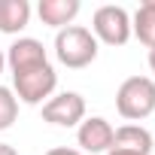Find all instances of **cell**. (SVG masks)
<instances>
[{"instance_id":"cell-1","label":"cell","mask_w":155,"mask_h":155,"mask_svg":"<svg viewBox=\"0 0 155 155\" xmlns=\"http://www.w3.org/2000/svg\"><path fill=\"white\" fill-rule=\"evenodd\" d=\"M55 55H58V61L64 67L82 70L97 58V40L88 28H79V25L61 28L58 37H55Z\"/></svg>"},{"instance_id":"cell-2","label":"cell","mask_w":155,"mask_h":155,"mask_svg":"<svg viewBox=\"0 0 155 155\" xmlns=\"http://www.w3.org/2000/svg\"><path fill=\"white\" fill-rule=\"evenodd\" d=\"M116 110L128 122H140L155 113V79L149 76H131L116 91Z\"/></svg>"},{"instance_id":"cell-3","label":"cell","mask_w":155,"mask_h":155,"mask_svg":"<svg viewBox=\"0 0 155 155\" xmlns=\"http://www.w3.org/2000/svg\"><path fill=\"white\" fill-rule=\"evenodd\" d=\"M12 85H15V97L21 104H43L55 85H58V73L52 64H43V67H34V70H25V73H12Z\"/></svg>"},{"instance_id":"cell-4","label":"cell","mask_w":155,"mask_h":155,"mask_svg":"<svg viewBox=\"0 0 155 155\" xmlns=\"http://www.w3.org/2000/svg\"><path fill=\"white\" fill-rule=\"evenodd\" d=\"M91 34L94 40L107 43V46H125L131 40V15L122 6H101L91 18Z\"/></svg>"},{"instance_id":"cell-5","label":"cell","mask_w":155,"mask_h":155,"mask_svg":"<svg viewBox=\"0 0 155 155\" xmlns=\"http://www.w3.org/2000/svg\"><path fill=\"white\" fill-rule=\"evenodd\" d=\"M43 119L58 128H73L85 119V97L79 91H61L43 104Z\"/></svg>"},{"instance_id":"cell-6","label":"cell","mask_w":155,"mask_h":155,"mask_svg":"<svg viewBox=\"0 0 155 155\" xmlns=\"http://www.w3.org/2000/svg\"><path fill=\"white\" fill-rule=\"evenodd\" d=\"M113 137H116V128L107 119H101V116L82 119L79 131H76V143L82 146V152H110Z\"/></svg>"},{"instance_id":"cell-7","label":"cell","mask_w":155,"mask_h":155,"mask_svg":"<svg viewBox=\"0 0 155 155\" xmlns=\"http://www.w3.org/2000/svg\"><path fill=\"white\" fill-rule=\"evenodd\" d=\"M6 64H9L12 73H25V70H34V67L49 64V55H46V49H43L40 40H34V37H18V40L9 46Z\"/></svg>"},{"instance_id":"cell-8","label":"cell","mask_w":155,"mask_h":155,"mask_svg":"<svg viewBox=\"0 0 155 155\" xmlns=\"http://www.w3.org/2000/svg\"><path fill=\"white\" fill-rule=\"evenodd\" d=\"M149 152H152V134L140 125H122L116 128V137L107 155H149Z\"/></svg>"},{"instance_id":"cell-9","label":"cell","mask_w":155,"mask_h":155,"mask_svg":"<svg viewBox=\"0 0 155 155\" xmlns=\"http://www.w3.org/2000/svg\"><path fill=\"white\" fill-rule=\"evenodd\" d=\"M79 0H40V6H37V12H40V18H43V25H49V28H70L73 25V18L79 15Z\"/></svg>"},{"instance_id":"cell-10","label":"cell","mask_w":155,"mask_h":155,"mask_svg":"<svg viewBox=\"0 0 155 155\" xmlns=\"http://www.w3.org/2000/svg\"><path fill=\"white\" fill-rule=\"evenodd\" d=\"M31 21V3L28 0H0V31L18 34Z\"/></svg>"},{"instance_id":"cell-11","label":"cell","mask_w":155,"mask_h":155,"mask_svg":"<svg viewBox=\"0 0 155 155\" xmlns=\"http://www.w3.org/2000/svg\"><path fill=\"white\" fill-rule=\"evenodd\" d=\"M131 34H134L143 46L155 49V0L140 3V9L134 12V21H131Z\"/></svg>"},{"instance_id":"cell-12","label":"cell","mask_w":155,"mask_h":155,"mask_svg":"<svg viewBox=\"0 0 155 155\" xmlns=\"http://www.w3.org/2000/svg\"><path fill=\"white\" fill-rule=\"evenodd\" d=\"M18 119V97L12 88L0 85V131L12 128V122Z\"/></svg>"},{"instance_id":"cell-13","label":"cell","mask_w":155,"mask_h":155,"mask_svg":"<svg viewBox=\"0 0 155 155\" xmlns=\"http://www.w3.org/2000/svg\"><path fill=\"white\" fill-rule=\"evenodd\" d=\"M46 155H82L79 149H67V146H55V149H49Z\"/></svg>"},{"instance_id":"cell-14","label":"cell","mask_w":155,"mask_h":155,"mask_svg":"<svg viewBox=\"0 0 155 155\" xmlns=\"http://www.w3.org/2000/svg\"><path fill=\"white\" fill-rule=\"evenodd\" d=\"M0 155H18V152H15L9 143H0Z\"/></svg>"},{"instance_id":"cell-15","label":"cell","mask_w":155,"mask_h":155,"mask_svg":"<svg viewBox=\"0 0 155 155\" xmlns=\"http://www.w3.org/2000/svg\"><path fill=\"white\" fill-rule=\"evenodd\" d=\"M149 67H152V73H155V49H149Z\"/></svg>"},{"instance_id":"cell-16","label":"cell","mask_w":155,"mask_h":155,"mask_svg":"<svg viewBox=\"0 0 155 155\" xmlns=\"http://www.w3.org/2000/svg\"><path fill=\"white\" fill-rule=\"evenodd\" d=\"M3 64H6V55H3V52H0V73H3Z\"/></svg>"}]
</instances>
